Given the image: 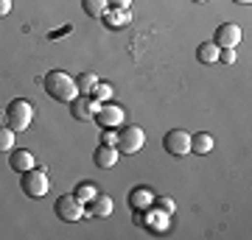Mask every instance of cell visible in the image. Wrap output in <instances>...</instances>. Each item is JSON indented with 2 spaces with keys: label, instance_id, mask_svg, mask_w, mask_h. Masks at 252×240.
Segmentation results:
<instances>
[{
  "label": "cell",
  "instance_id": "22",
  "mask_svg": "<svg viewBox=\"0 0 252 240\" xmlns=\"http://www.w3.org/2000/svg\"><path fill=\"white\" fill-rule=\"evenodd\" d=\"M93 98L98 101V104L109 101V98H112V84H104V81H98V84H95V89H93Z\"/></svg>",
  "mask_w": 252,
  "mask_h": 240
},
{
  "label": "cell",
  "instance_id": "10",
  "mask_svg": "<svg viewBox=\"0 0 252 240\" xmlns=\"http://www.w3.org/2000/svg\"><path fill=\"white\" fill-rule=\"evenodd\" d=\"M238 42H241V28L235 26V23H221L216 28V34H213V45H216L219 51L221 48H235Z\"/></svg>",
  "mask_w": 252,
  "mask_h": 240
},
{
  "label": "cell",
  "instance_id": "31",
  "mask_svg": "<svg viewBox=\"0 0 252 240\" xmlns=\"http://www.w3.org/2000/svg\"><path fill=\"white\" fill-rule=\"evenodd\" d=\"M190 3H207V0H190Z\"/></svg>",
  "mask_w": 252,
  "mask_h": 240
},
{
  "label": "cell",
  "instance_id": "19",
  "mask_svg": "<svg viewBox=\"0 0 252 240\" xmlns=\"http://www.w3.org/2000/svg\"><path fill=\"white\" fill-rule=\"evenodd\" d=\"M98 79L93 76V73H81L79 79H76V87H79V95H93V89H95Z\"/></svg>",
  "mask_w": 252,
  "mask_h": 240
},
{
  "label": "cell",
  "instance_id": "7",
  "mask_svg": "<svg viewBox=\"0 0 252 240\" xmlns=\"http://www.w3.org/2000/svg\"><path fill=\"white\" fill-rule=\"evenodd\" d=\"M140 223H143L149 232H154V235H160V232H165L168 226H171V215L162 213L160 207H149L146 213H140Z\"/></svg>",
  "mask_w": 252,
  "mask_h": 240
},
{
  "label": "cell",
  "instance_id": "24",
  "mask_svg": "<svg viewBox=\"0 0 252 240\" xmlns=\"http://www.w3.org/2000/svg\"><path fill=\"white\" fill-rule=\"evenodd\" d=\"M219 62L221 64H235V48H221V51H219Z\"/></svg>",
  "mask_w": 252,
  "mask_h": 240
},
{
  "label": "cell",
  "instance_id": "27",
  "mask_svg": "<svg viewBox=\"0 0 252 240\" xmlns=\"http://www.w3.org/2000/svg\"><path fill=\"white\" fill-rule=\"evenodd\" d=\"M11 11V0H0V17H6Z\"/></svg>",
  "mask_w": 252,
  "mask_h": 240
},
{
  "label": "cell",
  "instance_id": "25",
  "mask_svg": "<svg viewBox=\"0 0 252 240\" xmlns=\"http://www.w3.org/2000/svg\"><path fill=\"white\" fill-rule=\"evenodd\" d=\"M115 142H118V134L112 129H104L101 132V145H115Z\"/></svg>",
  "mask_w": 252,
  "mask_h": 240
},
{
  "label": "cell",
  "instance_id": "30",
  "mask_svg": "<svg viewBox=\"0 0 252 240\" xmlns=\"http://www.w3.org/2000/svg\"><path fill=\"white\" fill-rule=\"evenodd\" d=\"M6 123V112H0V126Z\"/></svg>",
  "mask_w": 252,
  "mask_h": 240
},
{
  "label": "cell",
  "instance_id": "5",
  "mask_svg": "<svg viewBox=\"0 0 252 240\" xmlns=\"http://www.w3.org/2000/svg\"><path fill=\"white\" fill-rule=\"evenodd\" d=\"M143 142H146V134L140 126H126V129H121L118 132V142H115V148L121 154H135L143 148Z\"/></svg>",
  "mask_w": 252,
  "mask_h": 240
},
{
  "label": "cell",
  "instance_id": "3",
  "mask_svg": "<svg viewBox=\"0 0 252 240\" xmlns=\"http://www.w3.org/2000/svg\"><path fill=\"white\" fill-rule=\"evenodd\" d=\"M20 187H23V193H26L28 198H42L48 193V187H51V182H48V173L39 168H31L26 170V173H20Z\"/></svg>",
  "mask_w": 252,
  "mask_h": 240
},
{
  "label": "cell",
  "instance_id": "9",
  "mask_svg": "<svg viewBox=\"0 0 252 240\" xmlns=\"http://www.w3.org/2000/svg\"><path fill=\"white\" fill-rule=\"evenodd\" d=\"M98 101L93 98V95H76V98L70 101V112L76 120H84V123H90L93 117H95V112H98Z\"/></svg>",
  "mask_w": 252,
  "mask_h": 240
},
{
  "label": "cell",
  "instance_id": "15",
  "mask_svg": "<svg viewBox=\"0 0 252 240\" xmlns=\"http://www.w3.org/2000/svg\"><path fill=\"white\" fill-rule=\"evenodd\" d=\"M112 210H115V204H112V198H109V196H95L90 201L87 215H93V218H109V215H112Z\"/></svg>",
  "mask_w": 252,
  "mask_h": 240
},
{
  "label": "cell",
  "instance_id": "26",
  "mask_svg": "<svg viewBox=\"0 0 252 240\" xmlns=\"http://www.w3.org/2000/svg\"><path fill=\"white\" fill-rule=\"evenodd\" d=\"M109 6H115V9H129L132 0H109Z\"/></svg>",
  "mask_w": 252,
  "mask_h": 240
},
{
  "label": "cell",
  "instance_id": "20",
  "mask_svg": "<svg viewBox=\"0 0 252 240\" xmlns=\"http://www.w3.org/2000/svg\"><path fill=\"white\" fill-rule=\"evenodd\" d=\"M73 196L79 198L81 204H90L93 198L98 196V190H95V185H90V182H81V185L76 187V193H73Z\"/></svg>",
  "mask_w": 252,
  "mask_h": 240
},
{
  "label": "cell",
  "instance_id": "29",
  "mask_svg": "<svg viewBox=\"0 0 252 240\" xmlns=\"http://www.w3.org/2000/svg\"><path fill=\"white\" fill-rule=\"evenodd\" d=\"M233 3H241V6H250L252 0H233Z\"/></svg>",
  "mask_w": 252,
  "mask_h": 240
},
{
  "label": "cell",
  "instance_id": "16",
  "mask_svg": "<svg viewBox=\"0 0 252 240\" xmlns=\"http://www.w3.org/2000/svg\"><path fill=\"white\" fill-rule=\"evenodd\" d=\"M213 145H216V142H213V137H210L207 132L190 134V151L199 154V157H202V154H210L213 151Z\"/></svg>",
  "mask_w": 252,
  "mask_h": 240
},
{
  "label": "cell",
  "instance_id": "18",
  "mask_svg": "<svg viewBox=\"0 0 252 240\" xmlns=\"http://www.w3.org/2000/svg\"><path fill=\"white\" fill-rule=\"evenodd\" d=\"M81 9H84V14H90V17H101L109 9V0H81Z\"/></svg>",
  "mask_w": 252,
  "mask_h": 240
},
{
  "label": "cell",
  "instance_id": "28",
  "mask_svg": "<svg viewBox=\"0 0 252 240\" xmlns=\"http://www.w3.org/2000/svg\"><path fill=\"white\" fill-rule=\"evenodd\" d=\"M70 31H73L70 26H64V28H59V31H54V34H51V36H54V39H56V36H62V34H70Z\"/></svg>",
  "mask_w": 252,
  "mask_h": 240
},
{
  "label": "cell",
  "instance_id": "12",
  "mask_svg": "<svg viewBox=\"0 0 252 240\" xmlns=\"http://www.w3.org/2000/svg\"><path fill=\"white\" fill-rule=\"evenodd\" d=\"M154 204V196H152V190L149 187H135L132 193H129V207H132V213H146L149 207Z\"/></svg>",
  "mask_w": 252,
  "mask_h": 240
},
{
  "label": "cell",
  "instance_id": "11",
  "mask_svg": "<svg viewBox=\"0 0 252 240\" xmlns=\"http://www.w3.org/2000/svg\"><path fill=\"white\" fill-rule=\"evenodd\" d=\"M101 20H104V26L107 28H115V31H121V28H126L129 23H132V11L129 9H107L104 14H101Z\"/></svg>",
  "mask_w": 252,
  "mask_h": 240
},
{
  "label": "cell",
  "instance_id": "14",
  "mask_svg": "<svg viewBox=\"0 0 252 240\" xmlns=\"http://www.w3.org/2000/svg\"><path fill=\"white\" fill-rule=\"evenodd\" d=\"M93 162H95L98 168H104V170L112 168V165L118 162V148L115 145H98L95 154H93Z\"/></svg>",
  "mask_w": 252,
  "mask_h": 240
},
{
  "label": "cell",
  "instance_id": "17",
  "mask_svg": "<svg viewBox=\"0 0 252 240\" xmlns=\"http://www.w3.org/2000/svg\"><path fill=\"white\" fill-rule=\"evenodd\" d=\"M196 59L202 64H216L219 62V48L213 42H202L196 48Z\"/></svg>",
  "mask_w": 252,
  "mask_h": 240
},
{
  "label": "cell",
  "instance_id": "2",
  "mask_svg": "<svg viewBox=\"0 0 252 240\" xmlns=\"http://www.w3.org/2000/svg\"><path fill=\"white\" fill-rule=\"evenodd\" d=\"M31 120H34V107H31L26 98H14L9 107H6V126H9L14 134L26 132L28 126H31Z\"/></svg>",
  "mask_w": 252,
  "mask_h": 240
},
{
  "label": "cell",
  "instance_id": "6",
  "mask_svg": "<svg viewBox=\"0 0 252 240\" xmlns=\"http://www.w3.org/2000/svg\"><path fill=\"white\" fill-rule=\"evenodd\" d=\"M162 148L171 157H188L190 154V134L182 129H171V132L162 137Z\"/></svg>",
  "mask_w": 252,
  "mask_h": 240
},
{
  "label": "cell",
  "instance_id": "23",
  "mask_svg": "<svg viewBox=\"0 0 252 240\" xmlns=\"http://www.w3.org/2000/svg\"><path fill=\"white\" fill-rule=\"evenodd\" d=\"M157 204L154 207H160L162 213H168V215H174V210H177V204H174V198H168V196H162V198H154Z\"/></svg>",
  "mask_w": 252,
  "mask_h": 240
},
{
  "label": "cell",
  "instance_id": "13",
  "mask_svg": "<svg viewBox=\"0 0 252 240\" xmlns=\"http://www.w3.org/2000/svg\"><path fill=\"white\" fill-rule=\"evenodd\" d=\"M34 154L31 151H26V148H11V157H9V168L14 170V173H26V170H31L34 168Z\"/></svg>",
  "mask_w": 252,
  "mask_h": 240
},
{
  "label": "cell",
  "instance_id": "1",
  "mask_svg": "<svg viewBox=\"0 0 252 240\" xmlns=\"http://www.w3.org/2000/svg\"><path fill=\"white\" fill-rule=\"evenodd\" d=\"M45 92L51 95L54 101H59V104H70L76 95H79V87H76V79H70L64 70H51L45 76Z\"/></svg>",
  "mask_w": 252,
  "mask_h": 240
},
{
  "label": "cell",
  "instance_id": "8",
  "mask_svg": "<svg viewBox=\"0 0 252 240\" xmlns=\"http://www.w3.org/2000/svg\"><path fill=\"white\" fill-rule=\"evenodd\" d=\"M124 117H126L124 107H118V104H101L93 120H95L101 129H115V126L124 123Z\"/></svg>",
  "mask_w": 252,
  "mask_h": 240
},
{
  "label": "cell",
  "instance_id": "21",
  "mask_svg": "<svg viewBox=\"0 0 252 240\" xmlns=\"http://www.w3.org/2000/svg\"><path fill=\"white\" fill-rule=\"evenodd\" d=\"M14 137H17V134L11 132L6 123L0 126V154H6V151H11V148H14Z\"/></svg>",
  "mask_w": 252,
  "mask_h": 240
},
{
  "label": "cell",
  "instance_id": "4",
  "mask_svg": "<svg viewBox=\"0 0 252 240\" xmlns=\"http://www.w3.org/2000/svg\"><path fill=\"white\" fill-rule=\"evenodd\" d=\"M54 213H56V218H59V221L76 223V221H81V218L87 215V210H84V204H81L76 196H59V198H56Z\"/></svg>",
  "mask_w": 252,
  "mask_h": 240
}]
</instances>
